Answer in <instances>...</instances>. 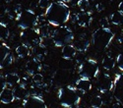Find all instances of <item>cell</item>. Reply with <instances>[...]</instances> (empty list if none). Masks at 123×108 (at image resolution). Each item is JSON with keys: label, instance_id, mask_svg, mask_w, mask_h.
Wrapping results in <instances>:
<instances>
[{"label": "cell", "instance_id": "1", "mask_svg": "<svg viewBox=\"0 0 123 108\" xmlns=\"http://www.w3.org/2000/svg\"><path fill=\"white\" fill-rule=\"evenodd\" d=\"M45 16L48 24L54 27L63 26L70 18V9L66 3L51 2L45 10Z\"/></svg>", "mask_w": 123, "mask_h": 108}, {"label": "cell", "instance_id": "2", "mask_svg": "<svg viewBox=\"0 0 123 108\" xmlns=\"http://www.w3.org/2000/svg\"><path fill=\"white\" fill-rule=\"evenodd\" d=\"M58 100L60 104L64 108H71L80 104L81 96L79 94V91L76 86L73 85H65L60 87L57 92Z\"/></svg>", "mask_w": 123, "mask_h": 108}, {"label": "cell", "instance_id": "3", "mask_svg": "<svg viewBox=\"0 0 123 108\" xmlns=\"http://www.w3.org/2000/svg\"><path fill=\"white\" fill-rule=\"evenodd\" d=\"M114 33L109 28H99L92 34V42L98 50H105L114 39Z\"/></svg>", "mask_w": 123, "mask_h": 108}, {"label": "cell", "instance_id": "4", "mask_svg": "<svg viewBox=\"0 0 123 108\" xmlns=\"http://www.w3.org/2000/svg\"><path fill=\"white\" fill-rule=\"evenodd\" d=\"M51 38L56 47H63L74 41V34L70 28L63 25L60 27H55L53 35Z\"/></svg>", "mask_w": 123, "mask_h": 108}, {"label": "cell", "instance_id": "5", "mask_svg": "<svg viewBox=\"0 0 123 108\" xmlns=\"http://www.w3.org/2000/svg\"><path fill=\"white\" fill-rule=\"evenodd\" d=\"M20 37H21L22 42L30 48L36 47L43 41V37L38 32V28H31L24 29V31L21 32Z\"/></svg>", "mask_w": 123, "mask_h": 108}, {"label": "cell", "instance_id": "6", "mask_svg": "<svg viewBox=\"0 0 123 108\" xmlns=\"http://www.w3.org/2000/svg\"><path fill=\"white\" fill-rule=\"evenodd\" d=\"M99 73L98 69V64L95 59H87L86 61H84L79 67L78 74L80 78H85V79H94L97 78Z\"/></svg>", "mask_w": 123, "mask_h": 108}, {"label": "cell", "instance_id": "7", "mask_svg": "<svg viewBox=\"0 0 123 108\" xmlns=\"http://www.w3.org/2000/svg\"><path fill=\"white\" fill-rule=\"evenodd\" d=\"M37 15H36L35 11L32 9L24 10L16 19L18 28L24 31V29H27V28L37 27Z\"/></svg>", "mask_w": 123, "mask_h": 108}, {"label": "cell", "instance_id": "8", "mask_svg": "<svg viewBox=\"0 0 123 108\" xmlns=\"http://www.w3.org/2000/svg\"><path fill=\"white\" fill-rule=\"evenodd\" d=\"M97 80V85L98 90L101 93H106L112 91L113 87V81L111 80V78L107 74H101L99 75Z\"/></svg>", "mask_w": 123, "mask_h": 108}, {"label": "cell", "instance_id": "9", "mask_svg": "<svg viewBox=\"0 0 123 108\" xmlns=\"http://www.w3.org/2000/svg\"><path fill=\"white\" fill-rule=\"evenodd\" d=\"M24 108H47L43 98L39 95H28L23 100Z\"/></svg>", "mask_w": 123, "mask_h": 108}, {"label": "cell", "instance_id": "10", "mask_svg": "<svg viewBox=\"0 0 123 108\" xmlns=\"http://www.w3.org/2000/svg\"><path fill=\"white\" fill-rule=\"evenodd\" d=\"M14 61L13 54L11 53L9 46H7L5 43L1 44L0 47V68H5L10 66Z\"/></svg>", "mask_w": 123, "mask_h": 108}, {"label": "cell", "instance_id": "11", "mask_svg": "<svg viewBox=\"0 0 123 108\" xmlns=\"http://www.w3.org/2000/svg\"><path fill=\"white\" fill-rule=\"evenodd\" d=\"M112 93L117 100L123 99V72L121 74H116L113 80V87Z\"/></svg>", "mask_w": 123, "mask_h": 108}, {"label": "cell", "instance_id": "12", "mask_svg": "<svg viewBox=\"0 0 123 108\" xmlns=\"http://www.w3.org/2000/svg\"><path fill=\"white\" fill-rule=\"evenodd\" d=\"M0 100L3 104H9L12 103L14 100H16L15 93H14V88L6 86L2 88L0 91Z\"/></svg>", "mask_w": 123, "mask_h": 108}, {"label": "cell", "instance_id": "13", "mask_svg": "<svg viewBox=\"0 0 123 108\" xmlns=\"http://www.w3.org/2000/svg\"><path fill=\"white\" fill-rule=\"evenodd\" d=\"M40 70H42V62L35 57L26 63V72L29 76H34L35 74L39 73Z\"/></svg>", "mask_w": 123, "mask_h": 108}, {"label": "cell", "instance_id": "14", "mask_svg": "<svg viewBox=\"0 0 123 108\" xmlns=\"http://www.w3.org/2000/svg\"><path fill=\"white\" fill-rule=\"evenodd\" d=\"M75 20H76V23L82 27V28H88L92 21H93V17H92V14L89 13V12H80L78 14H76V17H75Z\"/></svg>", "mask_w": 123, "mask_h": 108}, {"label": "cell", "instance_id": "15", "mask_svg": "<svg viewBox=\"0 0 123 108\" xmlns=\"http://www.w3.org/2000/svg\"><path fill=\"white\" fill-rule=\"evenodd\" d=\"M75 86L77 87V90L80 92L87 93L91 91V88H92V82H91V80H89V79L80 78L76 81Z\"/></svg>", "mask_w": 123, "mask_h": 108}, {"label": "cell", "instance_id": "16", "mask_svg": "<svg viewBox=\"0 0 123 108\" xmlns=\"http://www.w3.org/2000/svg\"><path fill=\"white\" fill-rule=\"evenodd\" d=\"M76 52L77 50L73 44H67L61 49V56L65 60H71L76 56Z\"/></svg>", "mask_w": 123, "mask_h": 108}, {"label": "cell", "instance_id": "17", "mask_svg": "<svg viewBox=\"0 0 123 108\" xmlns=\"http://www.w3.org/2000/svg\"><path fill=\"white\" fill-rule=\"evenodd\" d=\"M73 45L79 52H86L90 47V41L85 37H80L73 41Z\"/></svg>", "mask_w": 123, "mask_h": 108}, {"label": "cell", "instance_id": "18", "mask_svg": "<svg viewBox=\"0 0 123 108\" xmlns=\"http://www.w3.org/2000/svg\"><path fill=\"white\" fill-rule=\"evenodd\" d=\"M54 26L50 25V24H44L43 26L38 27V32L42 35L43 38H51L54 33V28H52Z\"/></svg>", "mask_w": 123, "mask_h": 108}, {"label": "cell", "instance_id": "19", "mask_svg": "<svg viewBox=\"0 0 123 108\" xmlns=\"http://www.w3.org/2000/svg\"><path fill=\"white\" fill-rule=\"evenodd\" d=\"M32 50H33V53L35 54V58H37V60H39L40 62H43V59L46 56V53H47L45 46L43 43H40V44L37 45L36 47L32 48Z\"/></svg>", "mask_w": 123, "mask_h": 108}, {"label": "cell", "instance_id": "20", "mask_svg": "<svg viewBox=\"0 0 123 108\" xmlns=\"http://www.w3.org/2000/svg\"><path fill=\"white\" fill-rule=\"evenodd\" d=\"M5 80H6L7 86H10V87L14 88L15 86H17L20 84L21 78L19 77V75L17 73H8L5 76Z\"/></svg>", "mask_w": 123, "mask_h": 108}, {"label": "cell", "instance_id": "21", "mask_svg": "<svg viewBox=\"0 0 123 108\" xmlns=\"http://www.w3.org/2000/svg\"><path fill=\"white\" fill-rule=\"evenodd\" d=\"M14 93H15V97L17 100H24L25 98L28 96L27 94V87L21 84H19L17 86L14 87Z\"/></svg>", "mask_w": 123, "mask_h": 108}, {"label": "cell", "instance_id": "22", "mask_svg": "<svg viewBox=\"0 0 123 108\" xmlns=\"http://www.w3.org/2000/svg\"><path fill=\"white\" fill-rule=\"evenodd\" d=\"M16 54L18 55L19 58H22V59L27 58L31 54V48L26 44L22 43L21 45L16 47Z\"/></svg>", "mask_w": 123, "mask_h": 108}, {"label": "cell", "instance_id": "23", "mask_svg": "<svg viewBox=\"0 0 123 108\" xmlns=\"http://www.w3.org/2000/svg\"><path fill=\"white\" fill-rule=\"evenodd\" d=\"M109 19H110V23L112 25L123 26V13H121L120 11H116L110 14Z\"/></svg>", "mask_w": 123, "mask_h": 108}, {"label": "cell", "instance_id": "24", "mask_svg": "<svg viewBox=\"0 0 123 108\" xmlns=\"http://www.w3.org/2000/svg\"><path fill=\"white\" fill-rule=\"evenodd\" d=\"M115 60H114V58L110 56V55H105L104 57V59H102V67H104L105 70L109 71V70H112L114 67H115Z\"/></svg>", "mask_w": 123, "mask_h": 108}, {"label": "cell", "instance_id": "25", "mask_svg": "<svg viewBox=\"0 0 123 108\" xmlns=\"http://www.w3.org/2000/svg\"><path fill=\"white\" fill-rule=\"evenodd\" d=\"M10 35V31L7 27V25L4 22L0 23V38L1 40H6V39L9 38Z\"/></svg>", "mask_w": 123, "mask_h": 108}, {"label": "cell", "instance_id": "26", "mask_svg": "<svg viewBox=\"0 0 123 108\" xmlns=\"http://www.w3.org/2000/svg\"><path fill=\"white\" fill-rule=\"evenodd\" d=\"M90 104L92 107L94 108H100L104 104V101H102V98L100 97V95H93L90 100Z\"/></svg>", "mask_w": 123, "mask_h": 108}, {"label": "cell", "instance_id": "27", "mask_svg": "<svg viewBox=\"0 0 123 108\" xmlns=\"http://www.w3.org/2000/svg\"><path fill=\"white\" fill-rule=\"evenodd\" d=\"M77 5H78L79 9L81 10V12H86L87 10L90 8L89 0H78Z\"/></svg>", "mask_w": 123, "mask_h": 108}, {"label": "cell", "instance_id": "28", "mask_svg": "<svg viewBox=\"0 0 123 108\" xmlns=\"http://www.w3.org/2000/svg\"><path fill=\"white\" fill-rule=\"evenodd\" d=\"M32 80H33L35 85L40 86L43 83V74H40V73H37L34 76H32Z\"/></svg>", "mask_w": 123, "mask_h": 108}, {"label": "cell", "instance_id": "29", "mask_svg": "<svg viewBox=\"0 0 123 108\" xmlns=\"http://www.w3.org/2000/svg\"><path fill=\"white\" fill-rule=\"evenodd\" d=\"M46 21H47V19H46L45 14L44 15H37V26H38V27L43 26V25L46 24L45 23Z\"/></svg>", "mask_w": 123, "mask_h": 108}, {"label": "cell", "instance_id": "30", "mask_svg": "<svg viewBox=\"0 0 123 108\" xmlns=\"http://www.w3.org/2000/svg\"><path fill=\"white\" fill-rule=\"evenodd\" d=\"M50 1L49 0H38V3H37V6L40 8V9H47L50 5Z\"/></svg>", "mask_w": 123, "mask_h": 108}, {"label": "cell", "instance_id": "31", "mask_svg": "<svg viewBox=\"0 0 123 108\" xmlns=\"http://www.w3.org/2000/svg\"><path fill=\"white\" fill-rule=\"evenodd\" d=\"M116 63H117V66H118V68H119V70H121V71L123 72V53H120V54L117 56Z\"/></svg>", "mask_w": 123, "mask_h": 108}, {"label": "cell", "instance_id": "32", "mask_svg": "<svg viewBox=\"0 0 123 108\" xmlns=\"http://www.w3.org/2000/svg\"><path fill=\"white\" fill-rule=\"evenodd\" d=\"M99 23H100L101 28H108V27H107V25H108V20H107V18H102L100 21H99Z\"/></svg>", "mask_w": 123, "mask_h": 108}, {"label": "cell", "instance_id": "33", "mask_svg": "<svg viewBox=\"0 0 123 108\" xmlns=\"http://www.w3.org/2000/svg\"><path fill=\"white\" fill-rule=\"evenodd\" d=\"M0 84H1V90L7 86L6 80H5V76H2V75H1V77H0Z\"/></svg>", "mask_w": 123, "mask_h": 108}, {"label": "cell", "instance_id": "34", "mask_svg": "<svg viewBox=\"0 0 123 108\" xmlns=\"http://www.w3.org/2000/svg\"><path fill=\"white\" fill-rule=\"evenodd\" d=\"M96 9H97L98 12H101V11H104V10H105V6L102 5L101 3H98L96 5Z\"/></svg>", "mask_w": 123, "mask_h": 108}, {"label": "cell", "instance_id": "35", "mask_svg": "<svg viewBox=\"0 0 123 108\" xmlns=\"http://www.w3.org/2000/svg\"><path fill=\"white\" fill-rule=\"evenodd\" d=\"M118 11H120L121 13H123V1H121L118 4Z\"/></svg>", "mask_w": 123, "mask_h": 108}, {"label": "cell", "instance_id": "36", "mask_svg": "<svg viewBox=\"0 0 123 108\" xmlns=\"http://www.w3.org/2000/svg\"><path fill=\"white\" fill-rule=\"evenodd\" d=\"M71 0H53V2H60V3H68Z\"/></svg>", "mask_w": 123, "mask_h": 108}, {"label": "cell", "instance_id": "37", "mask_svg": "<svg viewBox=\"0 0 123 108\" xmlns=\"http://www.w3.org/2000/svg\"><path fill=\"white\" fill-rule=\"evenodd\" d=\"M71 108H81L79 105H77V106H74V107H71Z\"/></svg>", "mask_w": 123, "mask_h": 108}, {"label": "cell", "instance_id": "38", "mask_svg": "<svg viewBox=\"0 0 123 108\" xmlns=\"http://www.w3.org/2000/svg\"><path fill=\"white\" fill-rule=\"evenodd\" d=\"M90 108H94V107H92V106H91V107H90Z\"/></svg>", "mask_w": 123, "mask_h": 108}, {"label": "cell", "instance_id": "39", "mask_svg": "<svg viewBox=\"0 0 123 108\" xmlns=\"http://www.w3.org/2000/svg\"><path fill=\"white\" fill-rule=\"evenodd\" d=\"M122 31H123V28H122Z\"/></svg>", "mask_w": 123, "mask_h": 108}]
</instances>
